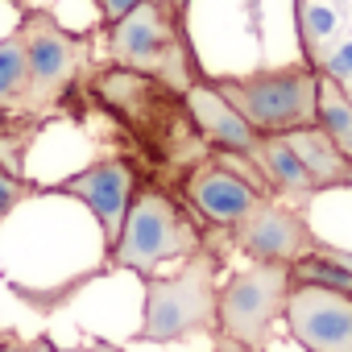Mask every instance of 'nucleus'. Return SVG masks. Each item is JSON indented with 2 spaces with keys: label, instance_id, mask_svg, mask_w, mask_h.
I'll use <instances>...</instances> for the list:
<instances>
[{
  "label": "nucleus",
  "instance_id": "7",
  "mask_svg": "<svg viewBox=\"0 0 352 352\" xmlns=\"http://www.w3.org/2000/svg\"><path fill=\"white\" fill-rule=\"evenodd\" d=\"M282 319L307 352H352V294L344 290L290 282Z\"/></svg>",
  "mask_w": 352,
  "mask_h": 352
},
{
  "label": "nucleus",
  "instance_id": "10",
  "mask_svg": "<svg viewBox=\"0 0 352 352\" xmlns=\"http://www.w3.org/2000/svg\"><path fill=\"white\" fill-rule=\"evenodd\" d=\"M183 191H187L191 208H195L204 220H212L216 228H232V224L261 199V191H257L249 179H241L236 170H228V166H220V162H199L195 170H187Z\"/></svg>",
  "mask_w": 352,
  "mask_h": 352
},
{
  "label": "nucleus",
  "instance_id": "14",
  "mask_svg": "<svg viewBox=\"0 0 352 352\" xmlns=\"http://www.w3.org/2000/svg\"><path fill=\"white\" fill-rule=\"evenodd\" d=\"M315 124L352 162V96L344 91V83L336 75H323L319 79V91H315Z\"/></svg>",
  "mask_w": 352,
  "mask_h": 352
},
{
  "label": "nucleus",
  "instance_id": "5",
  "mask_svg": "<svg viewBox=\"0 0 352 352\" xmlns=\"http://www.w3.org/2000/svg\"><path fill=\"white\" fill-rule=\"evenodd\" d=\"M286 294H290L286 261H253L249 270H236L216 290V336H228L249 352H265L274 344Z\"/></svg>",
  "mask_w": 352,
  "mask_h": 352
},
{
  "label": "nucleus",
  "instance_id": "24",
  "mask_svg": "<svg viewBox=\"0 0 352 352\" xmlns=\"http://www.w3.org/2000/svg\"><path fill=\"white\" fill-rule=\"evenodd\" d=\"M145 5H153V9H162V13L174 17V0H145ZM174 21H179V17H174ZM183 30H187V25H183Z\"/></svg>",
  "mask_w": 352,
  "mask_h": 352
},
{
  "label": "nucleus",
  "instance_id": "13",
  "mask_svg": "<svg viewBox=\"0 0 352 352\" xmlns=\"http://www.w3.org/2000/svg\"><path fill=\"white\" fill-rule=\"evenodd\" d=\"M286 137V145L298 153V162L307 166V174L319 183V191L323 187H348V174H352V162L331 145V137L319 129V124H307V129H290V133H282Z\"/></svg>",
  "mask_w": 352,
  "mask_h": 352
},
{
  "label": "nucleus",
  "instance_id": "22",
  "mask_svg": "<svg viewBox=\"0 0 352 352\" xmlns=\"http://www.w3.org/2000/svg\"><path fill=\"white\" fill-rule=\"evenodd\" d=\"M71 352H120L116 344H104V340H96V344H83V348H71Z\"/></svg>",
  "mask_w": 352,
  "mask_h": 352
},
{
  "label": "nucleus",
  "instance_id": "15",
  "mask_svg": "<svg viewBox=\"0 0 352 352\" xmlns=\"http://www.w3.org/2000/svg\"><path fill=\"white\" fill-rule=\"evenodd\" d=\"M21 91H25V42L21 34H9L0 42V112H17Z\"/></svg>",
  "mask_w": 352,
  "mask_h": 352
},
{
  "label": "nucleus",
  "instance_id": "18",
  "mask_svg": "<svg viewBox=\"0 0 352 352\" xmlns=\"http://www.w3.org/2000/svg\"><path fill=\"white\" fill-rule=\"evenodd\" d=\"M0 352H58L50 336L38 340H17V331H0Z\"/></svg>",
  "mask_w": 352,
  "mask_h": 352
},
{
  "label": "nucleus",
  "instance_id": "2",
  "mask_svg": "<svg viewBox=\"0 0 352 352\" xmlns=\"http://www.w3.org/2000/svg\"><path fill=\"white\" fill-rule=\"evenodd\" d=\"M212 83L249 120V129L257 137H282L290 129L315 124L319 75L311 63H294V67H278V71H253V75H220Z\"/></svg>",
  "mask_w": 352,
  "mask_h": 352
},
{
  "label": "nucleus",
  "instance_id": "12",
  "mask_svg": "<svg viewBox=\"0 0 352 352\" xmlns=\"http://www.w3.org/2000/svg\"><path fill=\"white\" fill-rule=\"evenodd\" d=\"M253 162L257 170L270 179V187H278L298 212L319 195V183L307 174V166L298 162V153L286 145V137H257V149H253Z\"/></svg>",
  "mask_w": 352,
  "mask_h": 352
},
{
  "label": "nucleus",
  "instance_id": "23",
  "mask_svg": "<svg viewBox=\"0 0 352 352\" xmlns=\"http://www.w3.org/2000/svg\"><path fill=\"white\" fill-rule=\"evenodd\" d=\"M187 9H191V0H174V17H179V25H187Z\"/></svg>",
  "mask_w": 352,
  "mask_h": 352
},
{
  "label": "nucleus",
  "instance_id": "4",
  "mask_svg": "<svg viewBox=\"0 0 352 352\" xmlns=\"http://www.w3.org/2000/svg\"><path fill=\"white\" fill-rule=\"evenodd\" d=\"M108 54H112L116 67L153 75V79L170 83L174 91H187L199 79L187 30L170 13L145 5V0L133 13H124L120 21L108 25Z\"/></svg>",
  "mask_w": 352,
  "mask_h": 352
},
{
  "label": "nucleus",
  "instance_id": "16",
  "mask_svg": "<svg viewBox=\"0 0 352 352\" xmlns=\"http://www.w3.org/2000/svg\"><path fill=\"white\" fill-rule=\"evenodd\" d=\"M38 187H30L25 179H21V174H13V170H5V166H0V220H5L21 199H30Z\"/></svg>",
  "mask_w": 352,
  "mask_h": 352
},
{
  "label": "nucleus",
  "instance_id": "21",
  "mask_svg": "<svg viewBox=\"0 0 352 352\" xmlns=\"http://www.w3.org/2000/svg\"><path fill=\"white\" fill-rule=\"evenodd\" d=\"M212 352H249V348H245V344H236V340H228V336H216Z\"/></svg>",
  "mask_w": 352,
  "mask_h": 352
},
{
  "label": "nucleus",
  "instance_id": "19",
  "mask_svg": "<svg viewBox=\"0 0 352 352\" xmlns=\"http://www.w3.org/2000/svg\"><path fill=\"white\" fill-rule=\"evenodd\" d=\"M323 71H327V75H336V79L352 75V42H348V46H340V50H336V54L323 63Z\"/></svg>",
  "mask_w": 352,
  "mask_h": 352
},
{
  "label": "nucleus",
  "instance_id": "9",
  "mask_svg": "<svg viewBox=\"0 0 352 352\" xmlns=\"http://www.w3.org/2000/svg\"><path fill=\"white\" fill-rule=\"evenodd\" d=\"M133 187H137V183H133V166L120 162V157H104V162H96V166L71 174V179H63V183L50 187V191L83 199V204L96 212V220H100L104 249H112L116 236H120L124 212H129V204H133V195H137Z\"/></svg>",
  "mask_w": 352,
  "mask_h": 352
},
{
  "label": "nucleus",
  "instance_id": "6",
  "mask_svg": "<svg viewBox=\"0 0 352 352\" xmlns=\"http://www.w3.org/2000/svg\"><path fill=\"white\" fill-rule=\"evenodd\" d=\"M195 249H199V232L174 208V199L162 191H141V195H133V204L124 212L120 236L108 249V265H120V270L149 278L162 261L187 257Z\"/></svg>",
  "mask_w": 352,
  "mask_h": 352
},
{
  "label": "nucleus",
  "instance_id": "20",
  "mask_svg": "<svg viewBox=\"0 0 352 352\" xmlns=\"http://www.w3.org/2000/svg\"><path fill=\"white\" fill-rule=\"evenodd\" d=\"M319 253H323L327 261H336V265H344V270L352 274V249H336V245H319Z\"/></svg>",
  "mask_w": 352,
  "mask_h": 352
},
{
  "label": "nucleus",
  "instance_id": "11",
  "mask_svg": "<svg viewBox=\"0 0 352 352\" xmlns=\"http://www.w3.org/2000/svg\"><path fill=\"white\" fill-rule=\"evenodd\" d=\"M183 104H187L191 124H195L212 145H220V149H236V153L253 157V149H257V133H253L249 120L224 100V91H220L212 79L199 75V79L183 91Z\"/></svg>",
  "mask_w": 352,
  "mask_h": 352
},
{
  "label": "nucleus",
  "instance_id": "8",
  "mask_svg": "<svg viewBox=\"0 0 352 352\" xmlns=\"http://www.w3.org/2000/svg\"><path fill=\"white\" fill-rule=\"evenodd\" d=\"M232 245L249 253L253 261H298L307 253H319V236L294 208H278L270 199H257L236 224H232Z\"/></svg>",
  "mask_w": 352,
  "mask_h": 352
},
{
  "label": "nucleus",
  "instance_id": "17",
  "mask_svg": "<svg viewBox=\"0 0 352 352\" xmlns=\"http://www.w3.org/2000/svg\"><path fill=\"white\" fill-rule=\"evenodd\" d=\"M302 25H307V38H327L336 30V13L327 5H307L302 9Z\"/></svg>",
  "mask_w": 352,
  "mask_h": 352
},
{
  "label": "nucleus",
  "instance_id": "3",
  "mask_svg": "<svg viewBox=\"0 0 352 352\" xmlns=\"http://www.w3.org/2000/svg\"><path fill=\"white\" fill-rule=\"evenodd\" d=\"M17 34L25 42V91L17 100V112L42 120L58 112L75 91L79 71L87 63V38L67 34L46 9H25Z\"/></svg>",
  "mask_w": 352,
  "mask_h": 352
},
{
  "label": "nucleus",
  "instance_id": "1",
  "mask_svg": "<svg viewBox=\"0 0 352 352\" xmlns=\"http://www.w3.org/2000/svg\"><path fill=\"white\" fill-rule=\"evenodd\" d=\"M216 290H220V253L195 249L183 270L170 278H145V319L137 327V344H174L199 331L216 336Z\"/></svg>",
  "mask_w": 352,
  "mask_h": 352
}]
</instances>
